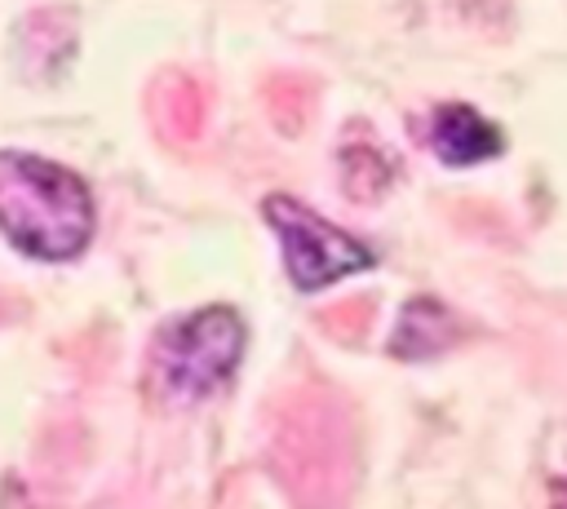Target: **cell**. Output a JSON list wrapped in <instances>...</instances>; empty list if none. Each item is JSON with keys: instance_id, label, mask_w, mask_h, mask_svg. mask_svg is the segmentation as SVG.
Segmentation results:
<instances>
[{"instance_id": "4", "label": "cell", "mask_w": 567, "mask_h": 509, "mask_svg": "<svg viewBox=\"0 0 567 509\" xmlns=\"http://www.w3.org/2000/svg\"><path fill=\"white\" fill-rule=\"evenodd\" d=\"M332 412H323L319 394H297L279 416H275V465L288 478V491L301 509H310V500H323V491H341L337 487V456L328 451V434H332Z\"/></svg>"}, {"instance_id": "8", "label": "cell", "mask_w": 567, "mask_h": 509, "mask_svg": "<svg viewBox=\"0 0 567 509\" xmlns=\"http://www.w3.org/2000/svg\"><path fill=\"white\" fill-rule=\"evenodd\" d=\"M266 111L284 133H297L310 115V84L297 75H275L266 84Z\"/></svg>"}, {"instance_id": "2", "label": "cell", "mask_w": 567, "mask_h": 509, "mask_svg": "<svg viewBox=\"0 0 567 509\" xmlns=\"http://www.w3.org/2000/svg\"><path fill=\"white\" fill-rule=\"evenodd\" d=\"M244 354V323L226 305H204L168 323L155 341V381L168 398L213 394Z\"/></svg>"}, {"instance_id": "9", "label": "cell", "mask_w": 567, "mask_h": 509, "mask_svg": "<svg viewBox=\"0 0 567 509\" xmlns=\"http://www.w3.org/2000/svg\"><path fill=\"white\" fill-rule=\"evenodd\" d=\"M363 323H368V305H363V301H359V305L346 301V305H332V310L323 314V328L337 332V336H359Z\"/></svg>"}, {"instance_id": "11", "label": "cell", "mask_w": 567, "mask_h": 509, "mask_svg": "<svg viewBox=\"0 0 567 509\" xmlns=\"http://www.w3.org/2000/svg\"><path fill=\"white\" fill-rule=\"evenodd\" d=\"M13 305H18V301H13V297H4V292H0V323H4V319H13Z\"/></svg>"}, {"instance_id": "5", "label": "cell", "mask_w": 567, "mask_h": 509, "mask_svg": "<svg viewBox=\"0 0 567 509\" xmlns=\"http://www.w3.org/2000/svg\"><path fill=\"white\" fill-rule=\"evenodd\" d=\"M430 146H434V155H439L443 164L470 168V164H483V159L501 155L505 137H501V128H496L492 120H483L474 106L452 102V106H439V111H434Z\"/></svg>"}, {"instance_id": "6", "label": "cell", "mask_w": 567, "mask_h": 509, "mask_svg": "<svg viewBox=\"0 0 567 509\" xmlns=\"http://www.w3.org/2000/svg\"><path fill=\"white\" fill-rule=\"evenodd\" d=\"M204 111H208V97H204V89L190 75L168 71V75L155 80V89H151V120L159 124L164 137L195 142L204 133Z\"/></svg>"}, {"instance_id": "3", "label": "cell", "mask_w": 567, "mask_h": 509, "mask_svg": "<svg viewBox=\"0 0 567 509\" xmlns=\"http://www.w3.org/2000/svg\"><path fill=\"white\" fill-rule=\"evenodd\" d=\"M266 221L279 230L288 274L306 292L323 288V283H337V279H346L354 270H368L377 261L368 243H359L354 235L337 230L332 221H323L319 212H310L292 195H270L266 199Z\"/></svg>"}, {"instance_id": "1", "label": "cell", "mask_w": 567, "mask_h": 509, "mask_svg": "<svg viewBox=\"0 0 567 509\" xmlns=\"http://www.w3.org/2000/svg\"><path fill=\"white\" fill-rule=\"evenodd\" d=\"M0 230L40 261H66L93 235V199L75 173L0 150Z\"/></svg>"}, {"instance_id": "7", "label": "cell", "mask_w": 567, "mask_h": 509, "mask_svg": "<svg viewBox=\"0 0 567 509\" xmlns=\"http://www.w3.org/2000/svg\"><path fill=\"white\" fill-rule=\"evenodd\" d=\"M447 341H452V314L439 301L416 297V301L403 305L399 328L390 336V350L399 359H425V354H439Z\"/></svg>"}, {"instance_id": "10", "label": "cell", "mask_w": 567, "mask_h": 509, "mask_svg": "<svg viewBox=\"0 0 567 509\" xmlns=\"http://www.w3.org/2000/svg\"><path fill=\"white\" fill-rule=\"evenodd\" d=\"M549 509H567V474L554 482V491H549Z\"/></svg>"}]
</instances>
